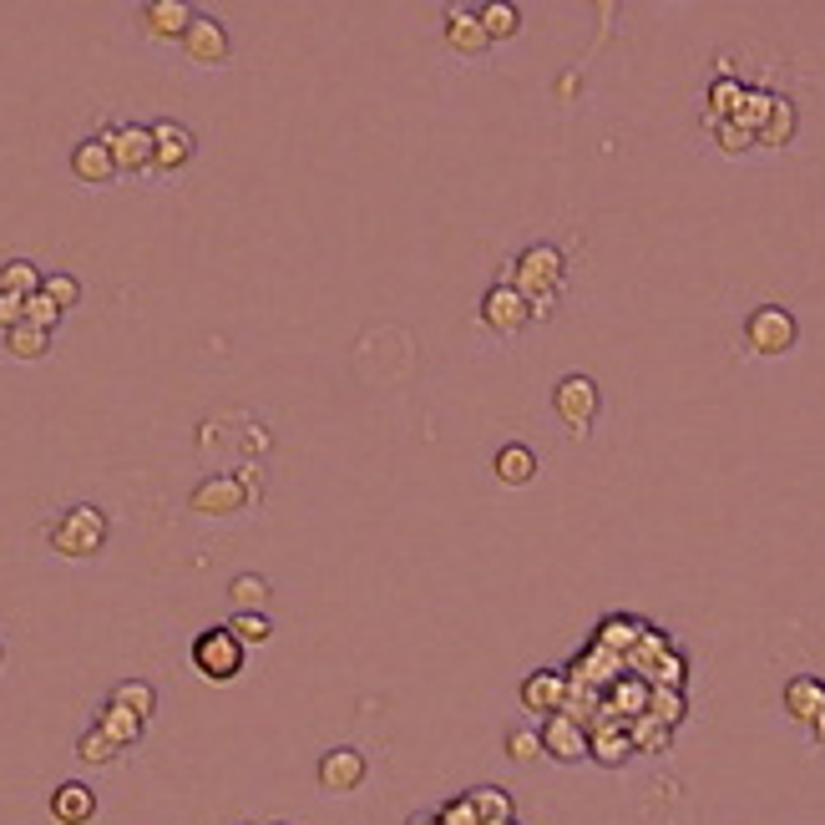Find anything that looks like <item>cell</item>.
<instances>
[{
	"label": "cell",
	"instance_id": "25",
	"mask_svg": "<svg viewBox=\"0 0 825 825\" xmlns=\"http://www.w3.org/2000/svg\"><path fill=\"white\" fill-rule=\"evenodd\" d=\"M52 350V335L36 325H15L5 329V354H15V360H41V354Z\"/></svg>",
	"mask_w": 825,
	"mask_h": 825
},
{
	"label": "cell",
	"instance_id": "34",
	"mask_svg": "<svg viewBox=\"0 0 825 825\" xmlns=\"http://www.w3.org/2000/svg\"><path fill=\"white\" fill-rule=\"evenodd\" d=\"M629 739H633V749H664L668 745V724H658L654 714H638L633 730H629Z\"/></svg>",
	"mask_w": 825,
	"mask_h": 825
},
{
	"label": "cell",
	"instance_id": "31",
	"mask_svg": "<svg viewBox=\"0 0 825 825\" xmlns=\"http://www.w3.org/2000/svg\"><path fill=\"white\" fill-rule=\"evenodd\" d=\"M704 127L714 132L720 152H749V147H755V132H745L739 122H714V117H704Z\"/></svg>",
	"mask_w": 825,
	"mask_h": 825
},
{
	"label": "cell",
	"instance_id": "27",
	"mask_svg": "<svg viewBox=\"0 0 825 825\" xmlns=\"http://www.w3.org/2000/svg\"><path fill=\"white\" fill-rule=\"evenodd\" d=\"M112 704H122V709H132V714H152V709H158V689H152V683L147 679H122L117 689H112Z\"/></svg>",
	"mask_w": 825,
	"mask_h": 825
},
{
	"label": "cell",
	"instance_id": "44",
	"mask_svg": "<svg viewBox=\"0 0 825 825\" xmlns=\"http://www.w3.org/2000/svg\"><path fill=\"white\" fill-rule=\"evenodd\" d=\"M0 658H5V648H0Z\"/></svg>",
	"mask_w": 825,
	"mask_h": 825
},
{
	"label": "cell",
	"instance_id": "12",
	"mask_svg": "<svg viewBox=\"0 0 825 825\" xmlns=\"http://www.w3.org/2000/svg\"><path fill=\"white\" fill-rule=\"evenodd\" d=\"M183 52H188V61H197V66H223L228 61V31H223V21L193 15V26H188V36H183Z\"/></svg>",
	"mask_w": 825,
	"mask_h": 825
},
{
	"label": "cell",
	"instance_id": "9",
	"mask_svg": "<svg viewBox=\"0 0 825 825\" xmlns=\"http://www.w3.org/2000/svg\"><path fill=\"white\" fill-rule=\"evenodd\" d=\"M319 775V790H329V795H350V790H360V780H365V755L350 745H335L319 755L315 765Z\"/></svg>",
	"mask_w": 825,
	"mask_h": 825
},
{
	"label": "cell",
	"instance_id": "30",
	"mask_svg": "<svg viewBox=\"0 0 825 825\" xmlns=\"http://www.w3.org/2000/svg\"><path fill=\"white\" fill-rule=\"evenodd\" d=\"M77 760L81 765H112V760H117V745H112V739H106V734L92 724V730L77 739Z\"/></svg>",
	"mask_w": 825,
	"mask_h": 825
},
{
	"label": "cell",
	"instance_id": "2",
	"mask_svg": "<svg viewBox=\"0 0 825 825\" xmlns=\"http://www.w3.org/2000/svg\"><path fill=\"white\" fill-rule=\"evenodd\" d=\"M52 547L61 552V557H97V552L106 547V517L102 507H71L61 517V522L52 527Z\"/></svg>",
	"mask_w": 825,
	"mask_h": 825
},
{
	"label": "cell",
	"instance_id": "26",
	"mask_svg": "<svg viewBox=\"0 0 825 825\" xmlns=\"http://www.w3.org/2000/svg\"><path fill=\"white\" fill-rule=\"evenodd\" d=\"M228 598H234L238 613H263V603H269V583H263L259 573H244L228 583Z\"/></svg>",
	"mask_w": 825,
	"mask_h": 825
},
{
	"label": "cell",
	"instance_id": "16",
	"mask_svg": "<svg viewBox=\"0 0 825 825\" xmlns=\"http://www.w3.org/2000/svg\"><path fill=\"white\" fill-rule=\"evenodd\" d=\"M786 714L811 730V724L825 714V679H815V674H795V679L786 683Z\"/></svg>",
	"mask_w": 825,
	"mask_h": 825
},
{
	"label": "cell",
	"instance_id": "17",
	"mask_svg": "<svg viewBox=\"0 0 825 825\" xmlns=\"http://www.w3.org/2000/svg\"><path fill=\"white\" fill-rule=\"evenodd\" d=\"M71 172H77V183H112L117 178V162H112V147L102 143V137H87V143L71 147Z\"/></svg>",
	"mask_w": 825,
	"mask_h": 825
},
{
	"label": "cell",
	"instance_id": "19",
	"mask_svg": "<svg viewBox=\"0 0 825 825\" xmlns=\"http://www.w3.org/2000/svg\"><path fill=\"white\" fill-rule=\"evenodd\" d=\"M491 472H497V482H507V486H527L532 476H538V456H532V445L511 441L491 456Z\"/></svg>",
	"mask_w": 825,
	"mask_h": 825
},
{
	"label": "cell",
	"instance_id": "13",
	"mask_svg": "<svg viewBox=\"0 0 825 825\" xmlns=\"http://www.w3.org/2000/svg\"><path fill=\"white\" fill-rule=\"evenodd\" d=\"M193 15L183 0H147L143 11H137V21H143L147 36H158V41H183L188 26H193Z\"/></svg>",
	"mask_w": 825,
	"mask_h": 825
},
{
	"label": "cell",
	"instance_id": "23",
	"mask_svg": "<svg viewBox=\"0 0 825 825\" xmlns=\"http://www.w3.org/2000/svg\"><path fill=\"white\" fill-rule=\"evenodd\" d=\"M745 81H734V77H714V87H709V112L704 117H714V122H730L734 112H739V102H745Z\"/></svg>",
	"mask_w": 825,
	"mask_h": 825
},
{
	"label": "cell",
	"instance_id": "32",
	"mask_svg": "<svg viewBox=\"0 0 825 825\" xmlns=\"http://www.w3.org/2000/svg\"><path fill=\"white\" fill-rule=\"evenodd\" d=\"M507 755H511L517 765H538L547 749H542V734H538V730H511V734H507Z\"/></svg>",
	"mask_w": 825,
	"mask_h": 825
},
{
	"label": "cell",
	"instance_id": "10",
	"mask_svg": "<svg viewBox=\"0 0 825 825\" xmlns=\"http://www.w3.org/2000/svg\"><path fill=\"white\" fill-rule=\"evenodd\" d=\"M193 132L183 122H152V168L158 172H178L193 162Z\"/></svg>",
	"mask_w": 825,
	"mask_h": 825
},
{
	"label": "cell",
	"instance_id": "42",
	"mask_svg": "<svg viewBox=\"0 0 825 825\" xmlns=\"http://www.w3.org/2000/svg\"><path fill=\"white\" fill-rule=\"evenodd\" d=\"M410 825H441V815H410Z\"/></svg>",
	"mask_w": 825,
	"mask_h": 825
},
{
	"label": "cell",
	"instance_id": "39",
	"mask_svg": "<svg viewBox=\"0 0 825 825\" xmlns=\"http://www.w3.org/2000/svg\"><path fill=\"white\" fill-rule=\"evenodd\" d=\"M26 325V300L21 294H0V329Z\"/></svg>",
	"mask_w": 825,
	"mask_h": 825
},
{
	"label": "cell",
	"instance_id": "29",
	"mask_svg": "<svg viewBox=\"0 0 825 825\" xmlns=\"http://www.w3.org/2000/svg\"><path fill=\"white\" fill-rule=\"evenodd\" d=\"M472 811L482 815V825H491V821H517V815H511V800L501 795L497 786H482V790H472Z\"/></svg>",
	"mask_w": 825,
	"mask_h": 825
},
{
	"label": "cell",
	"instance_id": "15",
	"mask_svg": "<svg viewBox=\"0 0 825 825\" xmlns=\"http://www.w3.org/2000/svg\"><path fill=\"white\" fill-rule=\"evenodd\" d=\"M522 709H532V714H557V709H567V679L557 674V668L527 674L522 679Z\"/></svg>",
	"mask_w": 825,
	"mask_h": 825
},
{
	"label": "cell",
	"instance_id": "28",
	"mask_svg": "<svg viewBox=\"0 0 825 825\" xmlns=\"http://www.w3.org/2000/svg\"><path fill=\"white\" fill-rule=\"evenodd\" d=\"M770 106H775V92H760V87H749L745 102H739V112H734L730 122H739L745 132H760L765 122H770Z\"/></svg>",
	"mask_w": 825,
	"mask_h": 825
},
{
	"label": "cell",
	"instance_id": "43",
	"mask_svg": "<svg viewBox=\"0 0 825 825\" xmlns=\"http://www.w3.org/2000/svg\"><path fill=\"white\" fill-rule=\"evenodd\" d=\"M491 825H517V821H491Z\"/></svg>",
	"mask_w": 825,
	"mask_h": 825
},
{
	"label": "cell",
	"instance_id": "8",
	"mask_svg": "<svg viewBox=\"0 0 825 825\" xmlns=\"http://www.w3.org/2000/svg\"><path fill=\"white\" fill-rule=\"evenodd\" d=\"M97 137L112 147L117 172H147V168H152V127L122 122V127H106V132H97Z\"/></svg>",
	"mask_w": 825,
	"mask_h": 825
},
{
	"label": "cell",
	"instance_id": "22",
	"mask_svg": "<svg viewBox=\"0 0 825 825\" xmlns=\"http://www.w3.org/2000/svg\"><path fill=\"white\" fill-rule=\"evenodd\" d=\"M41 284H46V274H41L36 263H26V259L0 263V294H21V300H31V294H41Z\"/></svg>",
	"mask_w": 825,
	"mask_h": 825
},
{
	"label": "cell",
	"instance_id": "18",
	"mask_svg": "<svg viewBox=\"0 0 825 825\" xmlns=\"http://www.w3.org/2000/svg\"><path fill=\"white\" fill-rule=\"evenodd\" d=\"M97 815V790L81 780H66L52 790V821L56 825H87Z\"/></svg>",
	"mask_w": 825,
	"mask_h": 825
},
{
	"label": "cell",
	"instance_id": "24",
	"mask_svg": "<svg viewBox=\"0 0 825 825\" xmlns=\"http://www.w3.org/2000/svg\"><path fill=\"white\" fill-rule=\"evenodd\" d=\"M482 31L491 41H511L517 36V31H522V11H517V5H507V0H491V5H482Z\"/></svg>",
	"mask_w": 825,
	"mask_h": 825
},
{
	"label": "cell",
	"instance_id": "7",
	"mask_svg": "<svg viewBox=\"0 0 825 825\" xmlns=\"http://www.w3.org/2000/svg\"><path fill=\"white\" fill-rule=\"evenodd\" d=\"M542 749H547L552 760L563 765H577L592 755V734L583 730V720L577 714H567V709H557V714H547V724H542Z\"/></svg>",
	"mask_w": 825,
	"mask_h": 825
},
{
	"label": "cell",
	"instance_id": "37",
	"mask_svg": "<svg viewBox=\"0 0 825 825\" xmlns=\"http://www.w3.org/2000/svg\"><path fill=\"white\" fill-rule=\"evenodd\" d=\"M41 294H46V300H56L61 304V309H71V304L81 300V284L71 274H46V284H41Z\"/></svg>",
	"mask_w": 825,
	"mask_h": 825
},
{
	"label": "cell",
	"instance_id": "33",
	"mask_svg": "<svg viewBox=\"0 0 825 825\" xmlns=\"http://www.w3.org/2000/svg\"><path fill=\"white\" fill-rule=\"evenodd\" d=\"M228 633H234V638L244 643V648H249V643H269V633H274V623H269V618H263V613H234V623H228Z\"/></svg>",
	"mask_w": 825,
	"mask_h": 825
},
{
	"label": "cell",
	"instance_id": "11",
	"mask_svg": "<svg viewBox=\"0 0 825 825\" xmlns=\"http://www.w3.org/2000/svg\"><path fill=\"white\" fill-rule=\"evenodd\" d=\"M244 501H249V491H244V482H238V476H208V482L193 486L188 507L203 511V517H228V511H238Z\"/></svg>",
	"mask_w": 825,
	"mask_h": 825
},
{
	"label": "cell",
	"instance_id": "35",
	"mask_svg": "<svg viewBox=\"0 0 825 825\" xmlns=\"http://www.w3.org/2000/svg\"><path fill=\"white\" fill-rule=\"evenodd\" d=\"M61 315H66V309H61L56 300H46V294H31V300H26V325L46 329V335H52V329L61 325Z\"/></svg>",
	"mask_w": 825,
	"mask_h": 825
},
{
	"label": "cell",
	"instance_id": "1",
	"mask_svg": "<svg viewBox=\"0 0 825 825\" xmlns=\"http://www.w3.org/2000/svg\"><path fill=\"white\" fill-rule=\"evenodd\" d=\"M563 253L552 249V244H532V249L522 253V259L511 263L507 284L517 289V294H527L532 304H547L552 294H557V284H563Z\"/></svg>",
	"mask_w": 825,
	"mask_h": 825
},
{
	"label": "cell",
	"instance_id": "38",
	"mask_svg": "<svg viewBox=\"0 0 825 825\" xmlns=\"http://www.w3.org/2000/svg\"><path fill=\"white\" fill-rule=\"evenodd\" d=\"M648 699H654V709H648V714H654L658 724H668V730H674V724L683 720V699L674 694V689H654Z\"/></svg>",
	"mask_w": 825,
	"mask_h": 825
},
{
	"label": "cell",
	"instance_id": "4",
	"mask_svg": "<svg viewBox=\"0 0 825 825\" xmlns=\"http://www.w3.org/2000/svg\"><path fill=\"white\" fill-rule=\"evenodd\" d=\"M745 340L755 354H786V350H795L800 325L786 304H760V309L745 319Z\"/></svg>",
	"mask_w": 825,
	"mask_h": 825
},
{
	"label": "cell",
	"instance_id": "40",
	"mask_svg": "<svg viewBox=\"0 0 825 825\" xmlns=\"http://www.w3.org/2000/svg\"><path fill=\"white\" fill-rule=\"evenodd\" d=\"M441 825H482V815L472 811V800L461 795V800H451V805L441 811Z\"/></svg>",
	"mask_w": 825,
	"mask_h": 825
},
{
	"label": "cell",
	"instance_id": "20",
	"mask_svg": "<svg viewBox=\"0 0 825 825\" xmlns=\"http://www.w3.org/2000/svg\"><path fill=\"white\" fill-rule=\"evenodd\" d=\"M143 714H132V709H122V704H112V699H106L102 704V714H97V730L106 734V739H112V745L117 749H127V745H137V739H143Z\"/></svg>",
	"mask_w": 825,
	"mask_h": 825
},
{
	"label": "cell",
	"instance_id": "3",
	"mask_svg": "<svg viewBox=\"0 0 825 825\" xmlns=\"http://www.w3.org/2000/svg\"><path fill=\"white\" fill-rule=\"evenodd\" d=\"M193 668L203 674V679H213V683H228L238 668H244V643L228 633V623L193 638Z\"/></svg>",
	"mask_w": 825,
	"mask_h": 825
},
{
	"label": "cell",
	"instance_id": "6",
	"mask_svg": "<svg viewBox=\"0 0 825 825\" xmlns=\"http://www.w3.org/2000/svg\"><path fill=\"white\" fill-rule=\"evenodd\" d=\"M598 406H603V395H598V385H592L588 375H567V381H557V391H552V410H557V420H563L567 431H577V436L598 420Z\"/></svg>",
	"mask_w": 825,
	"mask_h": 825
},
{
	"label": "cell",
	"instance_id": "21",
	"mask_svg": "<svg viewBox=\"0 0 825 825\" xmlns=\"http://www.w3.org/2000/svg\"><path fill=\"white\" fill-rule=\"evenodd\" d=\"M795 127H800V117H795V102H790V97H775V106H770V122H765V127L755 132V143H760V147H786L790 137H795Z\"/></svg>",
	"mask_w": 825,
	"mask_h": 825
},
{
	"label": "cell",
	"instance_id": "5",
	"mask_svg": "<svg viewBox=\"0 0 825 825\" xmlns=\"http://www.w3.org/2000/svg\"><path fill=\"white\" fill-rule=\"evenodd\" d=\"M532 319H538V315H532V300H527V294H517L507 279L486 289V300H482V325L491 329V335L511 340V335H522Z\"/></svg>",
	"mask_w": 825,
	"mask_h": 825
},
{
	"label": "cell",
	"instance_id": "41",
	"mask_svg": "<svg viewBox=\"0 0 825 825\" xmlns=\"http://www.w3.org/2000/svg\"><path fill=\"white\" fill-rule=\"evenodd\" d=\"M811 734H815V745H821V749H825V714H821V720H815V724H811Z\"/></svg>",
	"mask_w": 825,
	"mask_h": 825
},
{
	"label": "cell",
	"instance_id": "14",
	"mask_svg": "<svg viewBox=\"0 0 825 825\" xmlns=\"http://www.w3.org/2000/svg\"><path fill=\"white\" fill-rule=\"evenodd\" d=\"M445 46L456 56H466V61L482 56L486 46H491V36L482 31V15L466 11V5H451V11H445Z\"/></svg>",
	"mask_w": 825,
	"mask_h": 825
},
{
	"label": "cell",
	"instance_id": "36",
	"mask_svg": "<svg viewBox=\"0 0 825 825\" xmlns=\"http://www.w3.org/2000/svg\"><path fill=\"white\" fill-rule=\"evenodd\" d=\"M629 749H633L629 734H592V755H598L603 765H623L629 760Z\"/></svg>",
	"mask_w": 825,
	"mask_h": 825
}]
</instances>
